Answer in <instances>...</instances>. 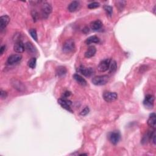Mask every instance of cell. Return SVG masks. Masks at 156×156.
<instances>
[{"label":"cell","mask_w":156,"mask_h":156,"mask_svg":"<svg viewBox=\"0 0 156 156\" xmlns=\"http://www.w3.org/2000/svg\"><path fill=\"white\" fill-rule=\"evenodd\" d=\"M110 77L108 75H101L95 76L92 79V83L95 85H104L109 81Z\"/></svg>","instance_id":"1"},{"label":"cell","mask_w":156,"mask_h":156,"mask_svg":"<svg viewBox=\"0 0 156 156\" xmlns=\"http://www.w3.org/2000/svg\"><path fill=\"white\" fill-rule=\"evenodd\" d=\"M52 6L49 3L45 2L43 3L41 7V15L42 18L44 19L48 18L52 12Z\"/></svg>","instance_id":"2"},{"label":"cell","mask_w":156,"mask_h":156,"mask_svg":"<svg viewBox=\"0 0 156 156\" xmlns=\"http://www.w3.org/2000/svg\"><path fill=\"white\" fill-rule=\"evenodd\" d=\"M75 48H76V46H75L74 41L70 39H68L64 42L62 47V51L65 53H70L75 50Z\"/></svg>","instance_id":"3"},{"label":"cell","mask_w":156,"mask_h":156,"mask_svg":"<svg viewBox=\"0 0 156 156\" xmlns=\"http://www.w3.org/2000/svg\"><path fill=\"white\" fill-rule=\"evenodd\" d=\"M103 99L107 103H112L116 101L118 98V95L115 92L111 91H105L103 95Z\"/></svg>","instance_id":"4"},{"label":"cell","mask_w":156,"mask_h":156,"mask_svg":"<svg viewBox=\"0 0 156 156\" xmlns=\"http://www.w3.org/2000/svg\"><path fill=\"white\" fill-rule=\"evenodd\" d=\"M154 96L153 95H147L143 101V105L147 109H151L153 108L154 104Z\"/></svg>","instance_id":"5"},{"label":"cell","mask_w":156,"mask_h":156,"mask_svg":"<svg viewBox=\"0 0 156 156\" xmlns=\"http://www.w3.org/2000/svg\"><path fill=\"white\" fill-rule=\"evenodd\" d=\"M58 103L60 104V106L62 107L63 109H65L71 113L73 112L71 108V105L72 104L71 101L68 100L67 99L60 98L58 100Z\"/></svg>","instance_id":"6"},{"label":"cell","mask_w":156,"mask_h":156,"mask_svg":"<svg viewBox=\"0 0 156 156\" xmlns=\"http://www.w3.org/2000/svg\"><path fill=\"white\" fill-rule=\"evenodd\" d=\"M78 72L86 77H90L95 73L94 69L92 68H87L82 65L78 68Z\"/></svg>","instance_id":"7"},{"label":"cell","mask_w":156,"mask_h":156,"mask_svg":"<svg viewBox=\"0 0 156 156\" xmlns=\"http://www.w3.org/2000/svg\"><path fill=\"white\" fill-rule=\"evenodd\" d=\"M111 60L109 59H106L102 61L98 66V69L100 72H105L109 69Z\"/></svg>","instance_id":"8"},{"label":"cell","mask_w":156,"mask_h":156,"mask_svg":"<svg viewBox=\"0 0 156 156\" xmlns=\"http://www.w3.org/2000/svg\"><path fill=\"white\" fill-rule=\"evenodd\" d=\"M22 59V56L20 54H16L10 55L7 60V63L10 65H14V64L20 62Z\"/></svg>","instance_id":"9"},{"label":"cell","mask_w":156,"mask_h":156,"mask_svg":"<svg viewBox=\"0 0 156 156\" xmlns=\"http://www.w3.org/2000/svg\"><path fill=\"white\" fill-rule=\"evenodd\" d=\"M11 85L15 90L20 91V92L24 91L26 89L25 85L19 80L16 79H12L11 80Z\"/></svg>","instance_id":"10"},{"label":"cell","mask_w":156,"mask_h":156,"mask_svg":"<svg viewBox=\"0 0 156 156\" xmlns=\"http://www.w3.org/2000/svg\"><path fill=\"white\" fill-rule=\"evenodd\" d=\"M109 138L111 143L115 145L120 140V138H121L120 134L118 131L112 132L109 134Z\"/></svg>","instance_id":"11"},{"label":"cell","mask_w":156,"mask_h":156,"mask_svg":"<svg viewBox=\"0 0 156 156\" xmlns=\"http://www.w3.org/2000/svg\"><path fill=\"white\" fill-rule=\"evenodd\" d=\"M10 17L8 15H3L0 17V29L3 31L10 22Z\"/></svg>","instance_id":"12"},{"label":"cell","mask_w":156,"mask_h":156,"mask_svg":"<svg viewBox=\"0 0 156 156\" xmlns=\"http://www.w3.org/2000/svg\"><path fill=\"white\" fill-rule=\"evenodd\" d=\"M14 50L15 51V52L18 54L23 52L25 50V44L21 40L17 41L14 46Z\"/></svg>","instance_id":"13"},{"label":"cell","mask_w":156,"mask_h":156,"mask_svg":"<svg viewBox=\"0 0 156 156\" xmlns=\"http://www.w3.org/2000/svg\"><path fill=\"white\" fill-rule=\"evenodd\" d=\"M25 50L28 54H34L37 52L36 48L33 45V43H31L30 42H26L25 44Z\"/></svg>","instance_id":"14"},{"label":"cell","mask_w":156,"mask_h":156,"mask_svg":"<svg viewBox=\"0 0 156 156\" xmlns=\"http://www.w3.org/2000/svg\"><path fill=\"white\" fill-rule=\"evenodd\" d=\"M103 26V23L99 20H96L92 21L90 23V28L94 31H98L100 30Z\"/></svg>","instance_id":"15"},{"label":"cell","mask_w":156,"mask_h":156,"mask_svg":"<svg viewBox=\"0 0 156 156\" xmlns=\"http://www.w3.org/2000/svg\"><path fill=\"white\" fill-rule=\"evenodd\" d=\"M80 7V3L78 1H73L68 5V10L70 12H74Z\"/></svg>","instance_id":"16"},{"label":"cell","mask_w":156,"mask_h":156,"mask_svg":"<svg viewBox=\"0 0 156 156\" xmlns=\"http://www.w3.org/2000/svg\"><path fill=\"white\" fill-rule=\"evenodd\" d=\"M147 123L149 126L153 129L155 128L156 126V115L155 113H152L149 115V117Z\"/></svg>","instance_id":"17"},{"label":"cell","mask_w":156,"mask_h":156,"mask_svg":"<svg viewBox=\"0 0 156 156\" xmlns=\"http://www.w3.org/2000/svg\"><path fill=\"white\" fill-rule=\"evenodd\" d=\"M73 78L76 81L82 86H85L87 85V82L86 81V80L82 77L79 75V74H74L73 75Z\"/></svg>","instance_id":"18"},{"label":"cell","mask_w":156,"mask_h":156,"mask_svg":"<svg viewBox=\"0 0 156 156\" xmlns=\"http://www.w3.org/2000/svg\"><path fill=\"white\" fill-rule=\"evenodd\" d=\"M96 52V48L94 46H91L88 48V50L86 51L84 55L86 58L89 59L93 57L95 55Z\"/></svg>","instance_id":"19"},{"label":"cell","mask_w":156,"mask_h":156,"mask_svg":"<svg viewBox=\"0 0 156 156\" xmlns=\"http://www.w3.org/2000/svg\"><path fill=\"white\" fill-rule=\"evenodd\" d=\"M67 73V68L63 66H59L56 69V73L58 77H63Z\"/></svg>","instance_id":"20"},{"label":"cell","mask_w":156,"mask_h":156,"mask_svg":"<svg viewBox=\"0 0 156 156\" xmlns=\"http://www.w3.org/2000/svg\"><path fill=\"white\" fill-rule=\"evenodd\" d=\"M100 42V39L99 37L96 35H93L89 37L87 40H85V44L87 45H90L92 44H99Z\"/></svg>","instance_id":"21"},{"label":"cell","mask_w":156,"mask_h":156,"mask_svg":"<svg viewBox=\"0 0 156 156\" xmlns=\"http://www.w3.org/2000/svg\"><path fill=\"white\" fill-rule=\"evenodd\" d=\"M109 72L110 73H115L117 69V63L115 61H110V66H109Z\"/></svg>","instance_id":"22"},{"label":"cell","mask_w":156,"mask_h":156,"mask_svg":"<svg viewBox=\"0 0 156 156\" xmlns=\"http://www.w3.org/2000/svg\"><path fill=\"white\" fill-rule=\"evenodd\" d=\"M126 4V1H115V6L116 8L120 10V11H122L123 9L125 8Z\"/></svg>","instance_id":"23"},{"label":"cell","mask_w":156,"mask_h":156,"mask_svg":"<svg viewBox=\"0 0 156 156\" xmlns=\"http://www.w3.org/2000/svg\"><path fill=\"white\" fill-rule=\"evenodd\" d=\"M36 65H37V59L35 57L31 58L28 62V67L32 69L35 68Z\"/></svg>","instance_id":"24"},{"label":"cell","mask_w":156,"mask_h":156,"mask_svg":"<svg viewBox=\"0 0 156 156\" xmlns=\"http://www.w3.org/2000/svg\"><path fill=\"white\" fill-rule=\"evenodd\" d=\"M29 33L31 35V36L35 42L38 41V36H37V31L35 29H31L29 31Z\"/></svg>","instance_id":"25"},{"label":"cell","mask_w":156,"mask_h":156,"mask_svg":"<svg viewBox=\"0 0 156 156\" xmlns=\"http://www.w3.org/2000/svg\"><path fill=\"white\" fill-rule=\"evenodd\" d=\"M104 9L105 10V12H106L107 15L109 16V17H111L112 13H113V8L112 6H107V5H106V6H104Z\"/></svg>","instance_id":"26"},{"label":"cell","mask_w":156,"mask_h":156,"mask_svg":"<svg viewBox=\"0 0 156 156\" xmlns=\"http://www.w3.org/2000/svg\"><path fill=\"white\" fill-rule=\"evenodd\" d=\"M100 6V4L98 2H92L88 5V8L90 9H96Z\"/></svg>","instance_id":"27"},{"label":"cell","mask_w":156,"mask_h":156,"mask_svg":"<svg viewBox=\"0 0 156 156\" xmlns=\"http://www.w3.org/2000/svg\"><path fill=\"white\" fill-rule=\"evenodd\" d=\"M150 136H151V132H147L144 136V137H143L142 142L143 143H147V142L149 140H150Z\"/></svg>","instance_id":"28"},{"label":"cell","mask_w":156,"mask_h":156,"mask_svg":"<svg viewBox=\"0 0 156 156\" xmlns=\"http://www.w3.org/2000/svg\"><path fill=\"white\" fill-rule=\"evenodd\" d=\"M155 131L154 130L151 133V136H150V140L151 142L153 144H155Z\"/></svg>","instance_id":"29"},{"label":"cell","mask_w":156,"mask_h":156,"mask_svg":"<svg viewBox=\"0 0 156 156\" xmlns=\"http://www.w3.org/2000/svg\"><path fill=\"white\" fill-rule=\"evenodd\" d=\"M7 93L6 91L3 90L2 89L1 90V91H0V97L2 99H4L7 98Z\"/></svg>","instance_id":"30"},{"label":"cell","mask_w":156,"mask_h":156,"mask_svg":"<svg viewBox=\"0 0 156 156\" xmlns=\"http://www.w3.org/2000/svg\"><path fill=\"white\" fill-rule=\"evenodd\" d=\"M89 112H90L89 108L88 107H86L81 111L80 114V115H82V116H85V115H87V114H89Z\"/></svg>","instance_id":"31"},{"label":"cell","mask_w":156,"mask_h":156,"mask_svg":"<svg viewBox=\"0 0 156 156\" xmlns=\"http://www.w3.org/2000/svg\"><path fill=\"white\" fill-rule=\"evenodd\" d=\"M71 95V92L69 91H66L65 92L63 93L62 98H64V99H67V98H68L69 96Z\"/></svg>","instance_id":"32"},{"label":"cell","mask_w":156,"mask_h":156,"mask_svg":"<svg viewBox=\"0 0 156 156\" xmlns=\"http://www.w3.org/2000/svg\"><path fill=\"white\" fill-rule=\"evenodd\" d=\"M31 14H32V16H33V17L34 21H35L36 20H37V18H38V17H39L38 13H37V12L35 11V10H33V11L32 12Z\"/></svg>","instance_id":"33"},{"label":"cell","mask_w":156,"mask_h":156,"mask_svg":"<svg viewBox=\"0 0 156 156\" xmlns=\"http://www.w3.org/2000/svg\"><path fill=\"white\" fill-rule=\"evenodd\" d=\"M6 45H3L1 47V48H0V54H1V55H2L4 53V52L6 51Z\"/></svg>","instance_id":"34"},{"label":"cell","mask_w":156,"mask_h":156,"mask_svg":"<svg viewBox=\"0 0 156 156\" xmlns=\"http://www.w3.org/2000/svg\"><path fill=\"white\" fill-rule=\"evenodd\" d=\"M155 6H154V14H155Z\"/></svg>","instance_id":"35"}]
</instances>
